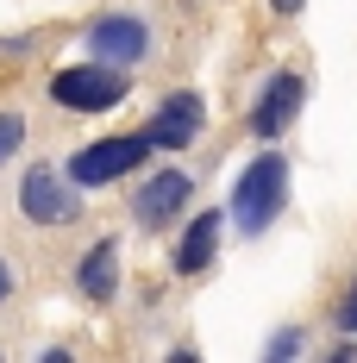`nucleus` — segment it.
I'll return each mask as SVG.
<instances>
[{
  "instance_id": "1",
  "label": "nucleus",
  "mask_w": 357,
  "mask_h": 363,
  "mask_svg": "<svg viewBox=\"0 0 357 363\" xmlns=\"http://www.w3.org/2000/svg\"><path fill=\"white\" fill-rule=\"evenodd\" d=\"M282 194H288V163L282 157H257L238 188H232V219H238V232H263L270 219L282 213Z\"/></svg>"
},
{
  "instance_id": "2",
  "label": "nucleus",
  "mask_w": 357,
  "mask_h": 363,
  "mask_svg": "<svg viewBox=\"0 0 357 363\" xmlns=\"http://www.w3.org/2000/svg\"><path fill=\"white\" fill-rule=\"evenodd\" d=\"M50 101L70 113H107L126 101V69L113 63H82V69H63L50 75Z\"/></svg>"
},
{
  "instance_id": "3",
  "label": "nucleus",
  "mask_w": 357,
  "mask_h": 363,
  "mask_svg": "<svg viewBox=\"0 0 357 363\" xmlns=\"http://www.w3.org/2000/svg\"><path fill=\"white\" fill-rule=\"evenodd\" d=\"M150 138H101V145H88V150H75L70 157V182L75 188H101V182H119L126 176V169H132V163H144V157H150Z\"/></svg>"
},
{
  "instance_id": "4",
  "label": "nucleus",
  "mask_w": 357,
  "mask_h": 363,
  "mask_svg": "<svg viewBox=\"0 0 357 363\" xmlns=\"http://www.w3.org/2000/svg\"><path fill=\"white\" fill-rule=\"evenodd\" d=\"M150 32H144L132 13H107V19H94L88 26V50H94V63H113V69H126V63H138Z\"/></svg>"
},
{
  "instance_id": "5",
  "label": "nucleus",
  "mask_w": 357,
  "mask_h": 363,
  "mask_svg": "<svg viewBox=\"0 0 357 363\" xmlns=\"http://www.w3.org/2000/svg\"><path fill=\"white\" fill-rule=\"evenodd\" d=\"M19 207H26V219H38V225H70V219L82 213L75 188H63L50 169H32V176L19 182Z\"/></svg>"
},
{
  "instance_id": "6",
  "label": "nucleus",
  "mask_w": 357,
  "mask_h": 363,
  "mask_svg": "<svg viewBox=\"0 0 357 363\" xmlns=\"http://www.w3.org/2000/svg\"><path fill=\"white\" fill-rule=\"evenodd\" d=\"M188 194H194V188H188V176H182V169H163V176H150V182L138 188L132 213H138V225H150V232H157V225H170V219L188 207Z\"/></svg>"
},
{
  "instance_id": "7",
  "label": "nucleus",
  "mask_w": 357,
  "mask_h": 363,
  "mask_svg": "<svg viewBox=\"0 0 357 363\" xmlns=\"http://www.w3.org/2000/svg\"><path fill=\"white\" fill-rule=\"evenodd\" d=\"M194 132H201V94H170V101L157 107V119L144 125V138H150L157 150L194 145Z\"/></svg>"
},
{
  "instance_id": "8",
  "label": "nucleus",
  "mask_w": 357,
  "mask_h": 363,
  "mask_svg": "<svg viewBox=\"0 0 357 363\" xmlns=\"http://www.w3.org/2000/svg\"><path fill=\"white\" fill-rule=\"evenodd\" d=\"M301 94H307V88H301V75H276V82L263 88L257 113H251V132H257V138H276L288 119L301 113Z\"/></svg>"
},
{
  "instance_id": "9",
  "label": "nucleus",
  "mask_w": 357,
  "mask_h": 363,
  "mask_svg": "<svg viewBox=\"0 0 357 363\" xmlns=\"http://www.w3.org/2000/svg\"><path fill=\"white\" fill-rule=\"evenodd\" d=\"M214 245H219V213H194L188 232H182V245H176V269L182 276H201L214 263Z\"/></svg>"
},
{
  "instance_id": "10",
  "label": "nucleus",
  "mask_w": 357,
  "mask_h": 363,
  "mask_svg": "<svg viewBox=\"0 0 357 363\" xmlns=\"http://www.w3.org/2000/svg\"><path fill=\"white\" fill-rule=\"evenodd\" d=\"M75 282H82V294H88V301H113V289H119V245H113V238H101L94 251L82 257Z\"/></svg>"
},
{
  "instance_id": "11",
  "label": "nucleus",
  "mask_w": 357,
  "mask_h": 363,
  "mask_svg": "<svg viewBox=\"0 0 357 363\" xmlns=\"http://www.w3.org/2000/svg\"><path fill=\"white\" fill-rule=\"evenodd\" d=\"M19 145H26V119H19V113H0V163H6Z\"/></svg>"
},
{
  "instance_id": "12",
  "label": "nucleus",
  "mask_w": 357,
  "mask_h": 363,
  "mask_svg": "<svg viewBox=\"0 0 357 363\" xmlns=\"http://www.w3.org/2000/svg\"><path fill=\"white\" fill-rule=\"evenodd\" d=\"M339 326H345V332H357V282L345 289V301H339Z\"/></svg>"
},
{
  "instance_id": "13",
  "label": "nucleus",
  "mask_w": 357,
  "mask_h": 363,
  "mask_svg": "<svg viewBox=\"0 0 357 363\" xmlns=\"http://www.w3.org/2000/svg\"><path fill=\"white\" fill-rule=\"evenodd\" d=\"M6 289H13V276H6V263H0V301H6Z\"/></svg>"
},
{
  "instance_id": "14",
  "label": "nucleus",
  "mask_w": 357,
  "mask_h": 363,
  "mask_svg": "<svg viewBox=\"0 0 357 363\" xmlns=\"http://www.w3.org/2000/svg\"><path fill=\"white\" fill-rule=\"evenodd\" d=\"M276 13H301V0H276Z\"/></svg>"
}]
</instances>
